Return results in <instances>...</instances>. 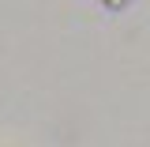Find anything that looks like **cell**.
Masks as SVG:
<instances>
[{
	"instance_id": "cell-1",
	"label": "cell",
	"mask_w": 150,
	"mask_h": 147,
	"mask_svg": "<svg viewBox=\"0 0 150 147\" xmlns=\"http://www.w3.org/2000/svg\"><path fill=\"white\" fill-rule=\"evenodd\" d=\"M101 4H105L109 11H120V8H128V0H101Z\"/></svg>"
}]
</instances>
